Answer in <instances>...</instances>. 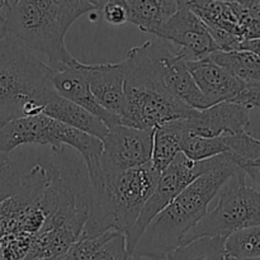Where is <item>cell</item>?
<instances>
[{
	"label": "cell",
	"instance_id": "obj_1",
	"mask_svg": "<svg viewBox=\"0 0 260 260\" xmlns=\"http://www.w3.org/2000/svg\"><path fill=\"white\" fill-rule=\"evenodd\" d=\"M159 177L151 164L118 173L99 169L89 174V213L80 238H98L109 231L128 235Z\"/></svg>",
	"mask_w": 260,
	"mask_h": 260
},
{
	"label": "cell",
	"instance_id": "obj_2",
	"mask_svg": "<svg viewBox=\"0 0 260 260\" xmlns=\"http://www.w3.org/2000/svg\"><path fill=\"white\" fill-rule=\"evenodd\" d=\"M239 172L240 168L233 155L228 152L225 160L217 168L197 178L149 223L131 255L156 260L167 258L202 220L211 201L228 180Z\"/></svg>",
	"mask_w": 260,
	"mask_h": 260
},
{
	"label": "cell",
	"instance_id": "obj_3",
	"mask_svg": "<svg viewBox=\"0 0 260 260\" xmlns=\"http://www.w3.org/2000/svg\"><path fill=\"white\" fill-rule=\"evenodd\" d=\"M53 70L24 45L7 35L0 40V109L23 117L27 104L43 107L56 93Z\"/></svg>",
	"mask_w": 260,
	"mask_h": 260
},
{
	"label": "cell",
	"instance_id": "obj_4",
	"mask_svg": "<svg viewBox=\"0 0 260 260\" xmlns=\"http://www.w3.org/2000/svg\"><path fill=\"white\" fill-rule=\"evenodd\" d=\"M8 35L28 50L47 56L53 71L76 65V60L65 46V33L58 22L55 0H17L5 8Z\"/></svg>",
	"mask_w": 260,
	"mask_h": 260
},
{
	"label": "cell",
	"instance_id": "obj_5",
	"mask_svg": "<svg viewBox=\"0 0 260 260\" xmlns=\"http://www.w3.org/2000/svg\"><path fill=\"white\" fill-rule=\"evenodd\" d=\"M23 145L50 146L56 154L62 151L63 146L68 145L83 156L88 174L101 168L102 140L66 126L45 114L18 117L3 127L0 131V151L9 155Z\"/></svg>",
	"mask_w": 260,
	"mask_h": 260
},
{
	"label": "cell",
	"instance_id": "obj_6",
	"mask_svg": "<svg viewBox=\"0 0 260 260\" xmlns=\"http://www.w3.org/2000/svg\"><path fill=\"white\" fill-rule=\"evenodd\" d=\"M259 225L260 193L246 183L245 174L240 169L222 187L216 207L203 216L202 220L184 236L182 244L203 236L226 239L236 231Z\"/></svg>",
	"mask_w": 260,
	"mask_h": 260
},
{
	"label": "cell",
	"instance_id": "obj_7",
	"mask_svg": "<svg viewBox=\"0 0 260 260\" xmlns=\"http://www.w3.org/2000/svg\"><path fill=\"white\" fill-rule=\"evenodd\" d=\"M226 154L202 161H192L185 155L180 152L169 167L160 173L159 180L156 183L154 192L145 203L134 229L126 236L127 250L131 255L139 241L140 236L149 226V223L177 197L189 184H192L197 178L217 168L225 160Z\"/></svg>",
	"mask_w": 260,
	"mask_h": 260
},
{
	"label": "cell",
	"instance_id": "obj_8",
	"mask_svg": "<svg viewBox=\"0 0 260 260\" xmlns=\"http://www.w3.org/2000/svg\"><path fill=\"white\" fill-rule=\"evenodd\" d=\"M194 112L167 90L124 85L123 126L151 131L168 122L187 118Z\"/></svg>",
	"mask_w": 260,
	"mask_h": 260
},
{
	"label": "cell",
	"instance_id": "obj_9",
	"mask_svg": "<svg viewBox=\"0 0 260 260\" xmlns=\"http://www.w3.org/2000/svg\"><path fill=\"white\" fill-rule=\"evenodd\" d=\"M152 132L123 124L108 128L102 140L99 164L103 173H118L151 164Z\"/></svg>",
	"mask_w": 260,
	"mask_h": 260
},
{
	"label": "cell",
	"instance_id": "obj_10",
	"mask_svg": "<svg viewBox=\"0 0 260 260\" xmlns=\"http://www.w3.org/2000/svg\"><path fill=\"white\" fill-rule=\"evenodd\" d=\"M156 37L172 43L185 61L201 60L220 51L207 25L185 5L161 25Z\"/></svg>",
	"mask_w": 260,
	"mask_h": 260
},
{
	"label": "cell",
	"instance_id": "obj_11",
	"mask_svg": "<svg viewBox=\"0 0 260 260\" xmlns=\"http://www.w3.org/2000/svg\"><path fill=\"white\" fill-rule=\"evenodd\" d=\"M188 134L202 137H218L248 132L250 109L233 102H222L210 108L196 111L184 118Z\"/></svg>",
	"mask_w": 260,
	"mask_h": 260
},
{
	"label": "cell",
	"instance_id": "obj_12",
	"mask_svg": "<svg viewBox=\"0 0 260 260\" xmlns=\"http://www.w3.org/2000/svg\"><path fill=\"white\" fill-rule=\"evenodd\" d=\"M51 84L58 95L78 104L79 107L101 118L108 128L121 124V117L106 111L94 98L89 88L88 71L84 62L79 61L76 65L70 68L53 71Z\"/></svg>",
	"mask_w": 260,
	"mask_h": 260
},
{
	"label": "cell",
	"instance_id": "obj_13",
	"mask_svg": "<svg viewBox=\"0 0 260 260\" xmlns=\"http://www.w3.org/2000/svg\"><path fill=\"white\" fill-rule=\"evenodd\" d=\"M185 63L198 89L211 106L222 102H233L243 90L244 84L210 57L185 61Z\"/></svg>",
	"mask_w": 260,
	"mask_h": 260
},
{
	"label": "cell",
	"instance_id": "obj_14",
	"mask_svg": "<svg viewBox=\"0 0 260 260\" xmlns=\"http://www.w3.org/2000/svg\"><path fill=\"white\" fill-rule=\"evenodd\" d=\"M90 91L106 111L122 116L124 108V75L119 62L85 63Z\"/></svg>",
	"mask_w": 260,
	"mask_h": 260
},
{
	"label": "cell",
	"instance_id": "obj_15",
	"mask_svg": "<svg viewBox=\"0 0 260 260\" xmlns=\"http://www.w3.org/2000/svg\"><path fill=\"white\" fill-rule=\"evenodd\" d=\"M164 83L168 90L189 108L202 111L212 107L198 89L194 79L188 70L185 60L179 55L178 50L167 58Z\"/></svg>",
	"mask_w": 260,
	"mask_h": 260
},
{
	"label": "cell",
	"instance_id": "obj_16",
	"mask_svg": "<svg viewBox=\"0 0 260 260\" xmlns=\"http://www.w3.org/2000/svg\"><path fill=\"white\" fill-rule=\"evenodd\" d=\"M42 114L66 126L98 137L99 140H103L108 132V127L101 118L79 107L78 104L62 98L57 93L51 96L45 106Z\"/></svg>",
	"mask_w": 260,
	"mask_h": 260
},
{
	"label": "cell",
	"instance_id": "obj_17",
	"mask_svg": "<svg viewBox=\"0 0 260 260\" xmlns=\"http://www.w3.org/2000/svg\"><path fill=\"white\" fill-rule=\"evenodd\" d=\"M188 135L184 118L157 126L152 132L151 165L161 173L182 152V145Z\"/></svg>",
	"mask_w": 260,
	"mask_h": 260
},
{
	"label": "cell",
	"instance_id": "obj_18",
	"mask_svg": "<svg viewBox=\"0 0 260 260\" xmlns=\"http://www.w3.org/2000/svg\"><path fill=\"white\" fill-rule=\"evenodd\" d=\"M126 3L128 22L154 36L179 8L177 0H126Z\"/></svg>",
	"mask_w": 260,
	"mask_h": 260
},
{
	"label": "cell",
	"instance_id": "obj_19",
	"mask_svg": "<svg viewBox=\"0 0 260 260\" xmlns=\"http://www.w3.org/2000/svg\"><path fill=\"white\" fill-rule=\"evenodd\" d=\"M213 62L222 66L244 85L260 84V57L245 50L217 52L208 56Z\"/></svg>",
	"mask_w": 260,
	"mask_h": 260
},
{
	"label": "cell",
	"instance_id": "obj_20",
	"mask_svg": "<svg viewBox=\"0 0 260 260\" xmlns=\"http://www.w3.org/2000/svg\"><path fill=\"white\" fill-rule=\"evenodd\" d=\"M225 240L220 236L194 239L170 251L165 260H226Z\"/></svg>",
	"mask_w": 260,
	"mask_h": 260
},
{
	"label": "cell",
	"instance_id": "obj_21",
	"mask_svg": "<svg viewBox=\"0 0 260 260\" xmlns=\"http://www.w3.org/2000/svg\"><path fill=\"white\" fill-rule=\"evenodd\" d=\"M225 249L231 258L260 259V225L231 234L226 238Z\"/></svg>",
	"mask_w": 260,
	"mask_h": 260
},
{
	"label": "cell",
	"instance_id": "obj_22",
	"mask_svg": "<svg viewBox=\"0 0 260 260\" xmlns=\"http://www.w3.org/2000/svg\"><path fill=\"white\" fill-rule=\"evenodd\" d=\"M228 152L225 136L202 137L188 134L182 145V154L192 161H202Z\"/></svg>",
	"mask_w": 260,
	"mask_h": 260
},
{
	"label": "cell",
	"instance_id": "obj_23",
	"mask_svg": "<svg viewBox=\"0 0 260 260\" xmlns=\"http://www.w3.org/2000/svg\"><path fill=\"white\" fill-rule=\"evenodd\" d=\"M23 174L9 155L0 151V203L12 197L22 183Z\"/></svg>",
	"mask_w": 260,
	"mask_h": 260
},
{
	"label": "cell",
	"instance_id": "obj_24",
	"mask_svg": "<svg viewBox=\"0 0 260 260\" xmlns=\"http://www.w3.org/2000/svg\"><path fill=\"white\" fill-rule=\"evenodd\" d=\"M114 234H116V231H109V233L103 234V235L98 236V238L78 239L69 248V250L63 254L61 260H90L91 256L96 253V250L107 240H109Z\"/></svg>",
	"mask_w": 260,
	"mask_h": 260
},
{
	"label": "cell",
	"instance_id": "obj_25",
	"mask_svg": "<svg viewBox=\"0 0 260 260\" xmlns=\"http://www.w3.org/2000/svg\"><path fill=\"white\" fill-rule=\"evenodd\" d=\"M126 235L116 233L109 240H107L90 260H128Z\"/></svg>",
	"mask_w": 260,
	"mask_h": 260
},
{
	"label": "cell",
	"instance_id": "obj_26",
	"mask_svg": "<svg viewBox=\"0 0 260 260\" xmlns=\"http://www.w3.org/2000/svg\"><path fill=\"white\" fill-rule=\"evenodd\" d=\"M101 12L104 20L111 25H122L128 22V7L126 0H109Z\"/></svg>",
	"mask_w": 260,
	"mask_h": 260
},
{
	"label": "cell",
	"instance_id": "obj_27",
	"mask_svg": "<svg viewBox=\"0 0 260 260\" xmlns=\"http://www.w3.org/2000/svg\"><path fill=\"white\" fill-rule=\"evenodd\" d=\"M239 168L243 170L245 177L250 179L251 187L260 193V160L243 162Z\"/></svg>",
	"mask_w": 260,
	"mask_h": 260
},
{
	"label": "cell",
	"instance_id": "obj_28",
	"mask_svg": "<svg viewBox=\"0 0 260 260\" xmlns=\"http://www.w3.org/2000/svg\"><path fill=\"white\" fill-rule=\"evenodd\" d=\"M253 19L260 20V0H236Z\"/></svg>",
	"mask_w": 260,
	"mask_h": 260
},
{
	"label": "cell",
	"instance_id": "obj_29",
	"mask_svg": "<svg viewBox=\"0 0 260 260\" xmlns=\"http://www.w3.org/2000/svg\"><path fill=\"white\" fill-rule=\"evenodd\" d=\"M239 50H245L250 51V52L255 53L256 56L260 57V38H256V40H249L241 42L240 48Z\"/></svg>",
	"mask_w": 260,
	"mask_h": 260
},
{
	"label": "cell",
	"instance_id": "obj_30",
	"mask_svg": "<svg viewBox=\"0 0 260 260\" xmlns=\"http://www.w3.org/2000/svg\"><path fill=\"white\" fill-rule=\"evenodd\" d=\"M15 117L13 116L12 113H9V112H5L3 111V109H0V131H2L3 127L5 126V124L9 123L10 121H13Z\"/></svg>",
	"mask_w": 260,
	"mask_h": 260
},
{
	"label": "cell",
	"instance_id": "obj_31",
	"mask_svg": "<svg viewBox=\"0 0 260 260\" xmlns=\"http://www.w3.org/2000/svg\"><path fill=\"white\" fill-rule=\"evenodd\" d=\"M4 12H5V9L3 10V12H0V40H2L4 36L8 35L7 24H5V13Z\"/></svg>",
	"mask_w": 260,
	"mask_h": 260
},
{
	"label": "cell",
	"instance_id": "obj_32",
	"mask_svg": "<svg viewBox=\"0 0 260 260\" xmlns=\"http://www.w3.org/2000/svg\"><path fill=\"white\" fill-rule=\"evenodd\" d=\"M88 2L95 10H102V8H103L109 0H88Z\"/></svg>",
	"mask_w": 260,
	"mask_h": 260
},
{
	"label": "cell",
	"instance_id": "obj_33",
	"mask_svg": "<svg viewBox=\"0 0 260 260\" xmlns=\"http://www.w3.org/2000/svg\"><path fill=\"white\" fill-rule=\"evenodd\" d=\"M128 260H156V259H151V258H147V256H142V255H129ZM160 260H165V259H160Z\"/></svg>",
	"mask_w": 260,
	"mask_h": 260
},
{
	"label": "cell",
	"instance_id": "obj_34",
	"mask_svg": "<svg viewBox=\"0 0 260 260\" xmlns=\"http://www.w3.org/2000/svg\"><path fill=\"white\" fill-rule=\"evenodd\" d=\"M10 4H12V0H0V12H3Z\"/></svg>",
	"mask_w": 260,
	"mask_h": 260
},
{
	"label": "cell",
	"instance_id": "obj_35",
	"mask_svg": "<svg viewBox=\"0 0 260 260\" xmlns=\"http://www.w3.org/2000/svg\"><path fill=\"white\" fill-rule=\"evenodd\" d=\"M203 2H225V3H233V2H236V0H197V2L193 3L192 5L200 4V3H203ZM192 5H189V7H192Z\"/></svg>",
	"mask_w": 260,
	"mask_h": 260
},
{
	"label": "cell",
	"instance_id": "obj_36",
	"mask_svg": "<svg viewBox=\"0 0 260 260\" xmlns=\"http://www.w3.org/2000/svg\"><path fill=\"white\" fill-rule=\"evenodd\" d=\"M226 260H245V259H236V258H231V256H226Z\"/></svg>",
	"mask_w": 260,
	"mask_h": 260
},
{
	"label": "cell",
	"instance_id": "obj_37",
	"mask_svg": "<svg viewBox=\"0 0 260 260\" xmlns=\"http://www.w3.org/2000/svg\"><path fill=\"white\" fill-rule=\"evenodd\" d=\"M0 260H5V259H4V256H3L2 251H0Z\"/></svg>",
	"mask_w": 260,
	"mask_h": 260
},
{
	"label": "cell",
	"instance_id": "obj_38",
	"mask_svg": "<svg viewBox=\"0 0 260 260\" xmlns=\"http://www.w3.org/2000/svg\"><path fill=\"white\" fill-rule=\"evenodd\" d=\"M13 2H17V0H12V3H13Z\"/></svg>",
	"mask_w": 260,
	"mask_h": 260
},
{
	"label": "cell",
	"instance_id": "obj_39",
	"mask_svg": "<svg viewBox=\"0 0 260 260\" xmlns=\"http://www.w3.org/2000/svg\"><path fill=\"white\" fill-rule=\"evenodd\" d=\"M255 260H260V259H255Z\"/></svg>",
	"mask_w": 260,
	"mask_h": 260
},
{
	"label": "cell",
	"instance_id": "obj_40",
	"mask_svg": "<svg viewBox=\"0 0 260 260\" xmlns=\"http://www.w3.org/2000/svg\"><path fill=\"white\" fill-rule=\"evenodd\" d=\"M259 140H260V139H259Z\"/></svg>",
	"mask_w": 260,
	"mask_h": 260
}]
</instances>
